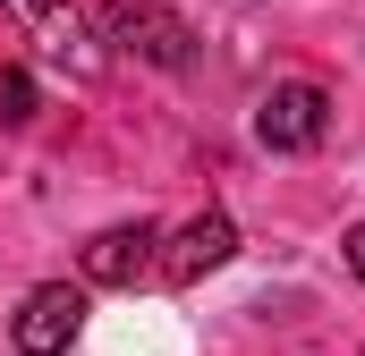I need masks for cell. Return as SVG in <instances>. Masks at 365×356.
<instances>
[{"label": "cell", "mask_w": 365, "mask_h": 356, "mask_svg": "<svg viewBox=\"0 0 365 356\" xmlns=\"http://www.w3.org/2000/svg\"><path fill=\"white\" fill-rule=\"evenodd\" d=\"M230 255H238V221H230V212H195V221H187L179 238L162 246V280H179V288H195L204 271H221Z\"/></svg>", "instance_id": "obj_5"}, {"label": "cell", "mask_w": 365, "mask_h": 356, "mask_svg": "<svg viewBox=\"0 0 365 356\" xmlns=\"http://www.w3.org/2000/svg\"><path fill=\"white\" fill-rule=\"evenodd\" d=\"M323 127H331V93L314 85V77H289V85H272L255 102V136H264L272 153H314Z\"/></svg>", "instance_id": "obj_2"}, {"label": "cell", "mask_w": 365, "mask_h": 356, "mask_svg": "<svg viewBox=\"0 0 365 356\" xmlns=\"http://www.w3.org/2000/svg\"><path fill=\"white\" fill-rule=\"evenodd\" d=\"M0 119H9V127L34 119V77H26V68H0Z\"/></svg>", "instance_id": "obj_6"}, {"label": "cell", "mask_w": 365, "mask_h": 356, "mask_svg": "<svg viewBox=\"0 0 365 356\" xmlns=\"http://www.w3.org/2000/svg\"><path fill=\"white\" fill-rule=\"evenodd\" d=\"M77 331H86V288H68V280H43V288L17 305V323H9L17 356H60Z\"/></svg>", "instance_id": "obj_3"}, {"label": "cell", "mask_w": 365, "mask_h": 356, "mask_svg": "<svg viewBox=\"0 0 365 356\" xmlns=\"http://www.w3.org/2000/svg\"><path fill=\"white\" fill-rule=\"evenodd\" d=\"M102 43H119L128 60H145V68H187L195 60V34H187V17H170L162 0H102Z\"/></svg>", "instance_id": "obj_1"}, {"label": "cell", "mask_w": 365, "mask_h": 356, "mask_svg": "<svg viewBox=\"0 0 365 356\" xmlns=\"http://www.w3.org/2000/svg\"><path fill=\"white\" fill-rule=\"evenodd\" d=\"M349 271H357V280H365V221H357V229H349Z\"/></svg>", "instance_id": "obj_7"}, {"label": "cell", "mask_w": 365, "mask_h": 356, "mask_svg": "<svg viewBox=\"0 0 365 356\" xmlns=\"http://www.w3.org/2000/svg\"><path fill=\"white\" fill-rule=\"evenodd\" d=\"M153 263H162V229L153 221H119V229L86 238V255H77V271H86L93 288H136Z\"/></svg>", "instance_id": "obj_4"}]
</instances>
